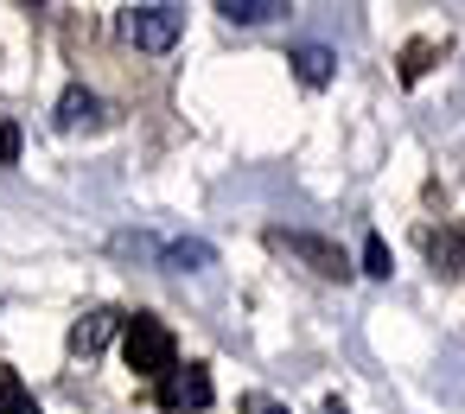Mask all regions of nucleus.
Returning <instances> with one entry per match:
<instances>
[{
    "mask_svg": "<svg viewBox=\"0 0 465 414\" xmlns=\"http://www.w3.org/2000/svg\"><path fill=\"white\" fill-rule=\"evenodd\" d=\"M122 357H128V370H134V376H153V382L179 370V344H173V331H166L153 312H134V319H128Z\"/></svg>",
    "mask_w": 465,
    "mask_h": 414,
    "instance_id": "f257e3e1",
    "label": "nucleus"
},
{
    "mask_svg": "<svg viewBox=\"0 0 465 414\" xmlns=\"http://www.w3.org/2000/svg\"><path fill=\"white\" fill-rule=\"evenodd\" d=\"M122 33L141 52H173L179 33H185V7H166V0H153V7H122Z\"/></svg>",
    "mask_w": 465,
    "mask_h": 414,
    "instance_id": "f03ea898",
    "label": "nucleus"
},
{
    "mask_svg": "<svg viewBox=\"0 0 465 414\" xmlns=\"http://www.w3.org/2000/svg\"><path fill=\"white\" fill-rule=\"evenodd\" d=\"M211 376L204 370H173V376H160V408L166 414H185V408H211Z\"/></svg>",
    "mask_w": 465,
    "mask_h": 414,
    "instance_id": "7ed1b4c3",
    "label": "nucleus"
},
{
    "mask_svg": "<svg viewBox=\"0 0 465 414\" xmlns=\"http://www.w3.org/2000/svg\"><path fill=\"white\" fill-rule=\"evenodd\" d=\"M274 242H287L293 255H306V261H312V274H325V281H344V274H351V261H344V249H338V242H319V236H287V230H281Z\"/></svg>",
    "mask_w": 465,
    "mask_h": 414,
    "instance_id": "20e7f679",
    "label": "nucleus"
},
{
    "mask_svg": "<svg viewBox=\"0 0 465 414\" xmlns=\"http://www.w3.org/2000/svg\"><path fill=\"white\" fill-rule=\"evenodd\" d=\"M293 71H300L306 90H325V84L338 77V58H331L325 45H300V52H293Z\"/></svg>",
    "mask_w": 465,
    "mask_h": 414,
    "instance_id": "39448f33",
    "label": "nucleus"
},
{
    "mask_svg": "<svg viewBox=\"0 0 465 414\" xmlns=\"http://www.w3.org/2000/svg\"><path fill=\"white\" fill-rule=\"evenodd\" d=\"M160 261H166V268H179V274H198V268H211V261H217V249H211V242H198V236H185V242H166V249H160Z\"/></svg>",
    "mask_w": 465,
    "mask_h": 414,
    "instance_id": "423d86ee",
    "label": "nucleus"
},
{
    "mask_svg": "<svg viewBox=\"0 0 465 414\" xmlns=\"http://www.w3.org/2000/svg\"><path fill=\"white\" fill-rule=\"evenodd\" d=\"M230 26H262V20H274V14H287V0H223L217 7Z\"/></svg>",
    "mask_w": 465,
    "mask_h": 414,
    "instance_id": "0eeeda50",
    "label": "nucleus"
},
{
    "mask_svg": "<svg viewBox=\"0 0 465 414\" xmlns=\"http://www.w3.org/2000/svg\"><path fill=\"white\" fill-rule=\"evenodd\" d=\"M96 109H103V103H96L84 84H71V90H64V103H58V128H90V122H96Z\"/></svg>",
    "mask_w": 465,
    "mask_h": 414,
    "instance_id": "6e6552de",
    "label": "nucleus"
},
{
    "mask_svg": "<svg viewBox=\"0 0 465 414\" xmlns=\"http://www.w3.org/2000/svg\"><path fill=\"white\" fill-rule=\"evenodd\" d=\"M109 331H115V312H90V319H77V331H71V350L96 357V350L109 344Z\"/></svg>",
    "mask_w": 465,
    "mask_h": 414,
    "instance_id": "1a4fd4ad",
    "label": "nucleus"
},
{
    "mask_svg": "<svg viewBox=\"0 0 465 414\" xmlns=\"http://www.w3.org/2000/svg\"><path fill=\"white\" fill-rule=\"evenodd\" d=\"M0 414H39V401L20 389V376H14V370H0Z\"/></svg>",
    "mask_w": 465,
    "mask_h": 414,
    "instance_id": "9d476101",
    "label": "nucleus"
},
{
    "mask_svg": "<svg viewBox=\"0 0 465 414\" xmlns=\"http://www.w3.org/2000/svg\"><path fill=\"white\" fill-rule=\"evenodd\" d=\"M389 268H395V255H389V242H382V236H370V242H363V274H376V281H389Z\"/></svg>",
    "mask_w": 465,
    "mask_h": 414,
    "instance_id": "9b49d317",
    "label": "nucleus"
},
{
    "mask_svg": "<svg viewBox=\"0 0 465 414\" xmlns=\"http://www.w3.org/2000/svg\"><path fill=\"white\" fill-rule=\"evenodd\" d=\"M14 160H20V128L0 122V166H14Z\"/></svg>",
    "mask_w": 465,
    "mask_h": 414,
    "instance_id": "f8f14e48",
    "label": "nucleus"
},
{
    "mask_svg": "<svg viewBox=\"0 0 465 414\" xmlns=\"http://www.w3.org/2000/svg\"><path fill=\"white\" fill-rule=\"evenodd\" d=\"M249 414H287V408H281V401H268V395H255V401H249Z\"/></svg>",
    "mask_w": 465,
    "mask_h": 414,
    "instance_id": "ddd939ff",
    "label": "nucleus"
},
{
    "mask_svg": "<svg viewBox=\"0 0 465 414\" xmlns=\"http://www.w3.org/2000/svg\"><path fill=\"white\" fill-rule=\"evenodd\" d=\"M459 242H465V236H459Z\"/></svg>",
    "mask_w": 465,
    "mask_h": 414,
    "instance_id": "4468645a",
    "label": "nucleus"
}]
</instances>
